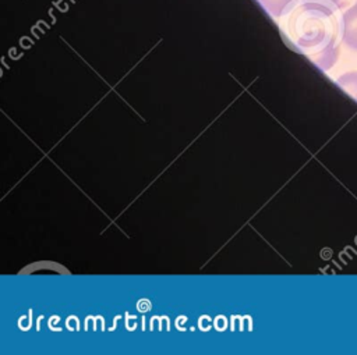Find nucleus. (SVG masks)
<instances>
[{
	"label": "nucleus",
	"instance_id": "obj_1",
	"mask_svg": "<svg viewBox=\"0 0 357 355\" xmlns=\"http://www.w3.org/2000/svg\"><path fill=\"white\" fill-rule=\"evenodd\" d=\"M282 17L283 33L296 49L322 70L335 64L339 56L336 11L312 0H296Z\"/></svg>",
	"mask_w": 357,
	"mask_h": 355
},
{
	"label": "nucleus",
	"instance_id": "obj_2",
	"mask_svg": "<svg viewBox=\"0 0 357 355\" xmlns=\"http://www.w3.org/2000/svg\"><path fill=\"white\" fill-rule=\"evenodd\" d=\"M340 28L344 45L357 50V3L343 13Z\"/></svg>",
	"mask_w": 357,
	"mask_h": 355
},
{
	"label": "nucleus",
	"instance_id": "obj_3",
	"mask_svg": "<svg viewBox=\"0 0 357 355\" xmlns=\"http://www.w3.org/2000/svg\"><path fill=\"white\" fill-rule=\"evenodd\" d=\"M264 10L275 18H280L296 0H258Z\"/></svg>",
	"mask_w": 357,
	"mask_h": 355
},
{
	"label": "nucleus",
	"instance_id": "obj_4",
	"mask_svg": "<svg viewBox=\"0 0 357 355\" xmlns=\"http://www.w3.org/2000/svg\"><path fill=\"white\" fill-rule=\"evenodd\" d=\"M337 85L357 100V71L346 72L337 78Z\"/></svg>",
	"mask_w": 357,
	"mask_h": 355
},
{
	"label": "nucleus",
	"instance_id": "obj_5",
	"mask_svg": "<svg viewBox=\"0 0 357 355\" xmlns=\"http://www.w3.org/2000/svg\"><path fill=\"white\" fill-rule=\"evenodd\" d=\"M312 1L319 3V4L328 7V8L333 10V11H337L339 7H340V0H312Z\"/></svg>",
	"mask_w": 357,
	"mask_h": 355
}]
</instances>
